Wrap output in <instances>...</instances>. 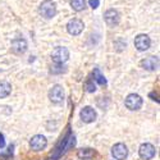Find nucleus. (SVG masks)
<instances>
[{"label":"nucleus","instance_id":"f257e3e1","mask_svg":"<svg viewBox=\"0 0 160 160\" xmlns=\"http://www.w3.org/2000/svg\"><path fill=\"white\" fill-rule=\"evenodd\" d=\"M38 10H40V14H41L44 18H46V19H50V18H52L57 14L55 3L51 2V0H45V2H42V4L40 5Z\"/></svg>","mask_w":160,"mask_h":160},{"label":"nucleus","instance_id":"f03ea898","mask_svg":"<svg viewBox=\"0 0 160 160\" xmlns=\"http://www.w3.org/2000/svg\"><path fill=\"white\" fill-rule=\"evenodd\" d=\"M51 58H52V62H54V63L63 64V63H65L67 60L69 59V50L67 48L58 46V48H55L54 50H52Z\"/></svg>","mask_w":160,"mask_h":160},{"label":"nucleus","instance_id":"7ed1b4c3","mask_svg":"<svg viewBox=\"0 0 160 160\" xmlns=\"http://www.w3.org/2000/svg\"><path fill=\"white\" fill-rule=\"evenodd\" d=\"M124 104H126V106H127L129 110H140V109L142 108L143 101H142V98H141L140 95H137V94H131V95L127 96Z\"/></svg>","mask_w":160,"mask_h":160},{"label":"nucleus","instance_id":"20e7f679","mask_svg":"<svg viewBox=\"0 0 160 160\" xmlns=\"http://www.w3.org/2000/svg\"><path fill=\"white\" fill-rule=\"evenodd\" d=\"M83 27H85V24H83V22L81 19L73 18V19H71L68 22V24H67V31H68L71 35H73V36H78L83 31Z\"/></svg>","mask_w":160,"mask_h":160},{"label":"nucleus","instance_id":"39448f33","mask_svg":"<svg viewBox=\"0 0 160 160\" xmlns=\"http://www.w3.org/2000/svg\"><path fill=\"white\" fill-rule=\"evenodd\" d=\"M138 154H140V158L143 159V160H150L155 156L156 154V150L154 148V145L146 142V143H142L140 146V150H138Z\"/></svg>","mask_w":160,"mask_h":160},{"label":"nucleus","instance_id":"423d86ee","mask_svg":"<svg viewBox=\"0 0 160 160\" xmlns=\"http://www.w3.org/2000/svg\"><path fill=\"white\" fill-rule=\"evenodd\" d=\"M112 155L114 156L115 160H124L128 156V149L124 143H115L112 149Z\"/></svg>","mask_w":160,"mask_h":160},{"label":"nucleus","instance_id":"0eeeda50","mask_svg":"<svg viewBox=\"0 0 160 160\" xmlns=\"http://www.w3.org/2000/svg\"><path fill=\"white\" fill-rule=\"evenodd\" d=\"M49 99L52 101V102H55V104H59L64 100V90L60 85H55V86H52L51 90L49 91Z\"/></svg>","mask_w":160,"mask_h":160},{"label":"nucleus","instance_id":"6e6552de","mask_svg":"<svg viewBox=\"0 0 160 160\" xmlns=\"http://www.w3.org/2000/svg\"><path fill=\"white\" fill-rule=\"evenodd\" d=\"M30 146H31V149L35 150V151H41L48 146V140L42 135H36L31 138Z\"/></svg>","mask_w":160,"mask_h":160},{"label":"nucleus","instance_id":"1a4fd4ad","mask_svg":"<svg viewBox=\"0 0 160 160\" xmlns=\"http://www.w3.org/2000/svg\"><path fill=\"white\" fill-rule=\"evenodd\" d=\"M104 19L109 27H115V26L119 23V21H121V16H119V13L115 9H109V10L105 12Z\"/></svg>","mask_w":160,"mask_h":160},{"label":"nucleus","instance_id":"9d476101","mask_svg":"<svg viewBox=\"0 0 160 160\" xmlns=\"http://www.w3.org/2000/svg\"><path fill=\"white\" fill-rule=\"evenodd\" d=\"M12 51L17 55L24 54L26 50H27V41L24 38H16L12 41Z\"/></svg>","mask_w":160,"mask_h":160},{"label":"nucleus","instance_id":"9b49d317","mask_svg":"<svg viewBox=\"0 0 160 160\" xmlns=\"http://www.w3.org/2000/svg\"><path fill=\"white\" fill-rule=\"evenodd\" d=\"M150 37L148 35H138L136 38H135V46L138 51H145L150 48Z\"/></svg>","mask_w":160,"mask_h":160},{"label":"nucleus","instance_id":"f8f14e48","mask_svg":"<svg viewBox=\"0 0 160 160\" xmlns=\"http://www.w3.org/2000/svg\"><path fill=\"white\" fill-rule=\"evenodd\" d=\"M81 119L85 123H92L96 119V112L91 106H85L81 110Z\"/></svg>","mask_w":160,"mask_h":160},{"label":"nucleus","instance_id":"ddd939ff","mask_svg":"<svg viewBox=\"0 0 160 160\" xmlns=\"http://www.w3.org/2000/svg\"><path fill=\"white\" fill-rule=\"evenodd\" d=\"M141 65L146 71H155V69H158L159 60L156 57H149V58H145L143 60H141Z\"/></svg>","mask_w":160,"mask_h":160},{"label":"nucleus","instance_id":"4468645a","mask_svg":"<svg viewBox=\"0 0 160 160\" xmlns=\"http://www.w3.org/2000/svg\"><path fill=\"white\" fill-rule=\"evenodd\" d=\"M10 92H12V86H10V83H8V82H5V81L0 82V99H4V98H7V96H9Z\"/></svg>","mask_w":160,"mask_h":160},{"label":"nucleus","instance_id":"2eb2a0df","mask_svg":"<svg viewBox=\"0 0 160 160\" xmlns=\"http://www.w3.org/2000/svg\"><path fill=\"white\" fill-rule=\"evenodd\" d=\"M94 155H95V151L91 149H82L78 151V158L83 160H88L91 158H94Z\"/></svg>","mask_w":160,"mask_h":160},{"label":"nucleus","instance_id":"dca6fc26","mask_svg":"<svg viewBox=\"0 0 160 160\" xmlns=\"http://www.w3.org/2000/svg\"><path fill=\"white\" fill-rule=\"evenodd\" d=\"M71 7L76 12H81L86 8V2L85 0H71Z\"/></svg>","mask_w":160,"mask_h":160},{"label":"nucleus","instance_id":"f3484780","mask_svg":"<svg viewBox=\"0 0 160 160\" xmlns=\"http://www.w3.org/2000/svg\"><path fill=\"white\" fill-rule=\"evenodd\" d=\"M94 78H95V81H96L99 85H102V86L106 85V79H105V77L101 74V72H100L99 68H95V69H94Z\"/></svg>","mask_w":160,"mask_h":160},{"label":"nucleus","instance_id":"a211bd4d","mask_svg":"<svg viewBox=\"0 0 160 160\" xmlns=\"http://www.w3.org/2000/svg\"><path fill=\"white\" fill-rule=\"evenodd\" d=\"M86 90H87L88 92H94V91L96 90V87H95L94 83H92V81H87V83H86Z\"/></svg>","mask_w":160,"mask_h":160},{"label":"nucleus","instance_id":"6ab92c4d","mask_svg":"<svg viewBox=\"0 0 160 160\" xmlns=\"http://www.w3.org/2000/svg\"><path fill=\"white\" fill-rule=\"evenodd\" d=\"M88 4H90V7H91L92 9H96V8L99 7V4H100V0H90Z\"/></svg>","mask_w":160,"mask_h":160},{"label":"nucleus","instance_id":"aec40b11","mask_svg":"<svg viewBox=\"0 0 160 160\" xmlns=\"http://www.w3.org/2000/svg\"><path fill=\"white\" fill-rule=\"evenodd\" d=\"M5 146V137L3 133H0V149H3Z\"/></svg>","mask_w":160,"mask_h":160}]
</instances>
